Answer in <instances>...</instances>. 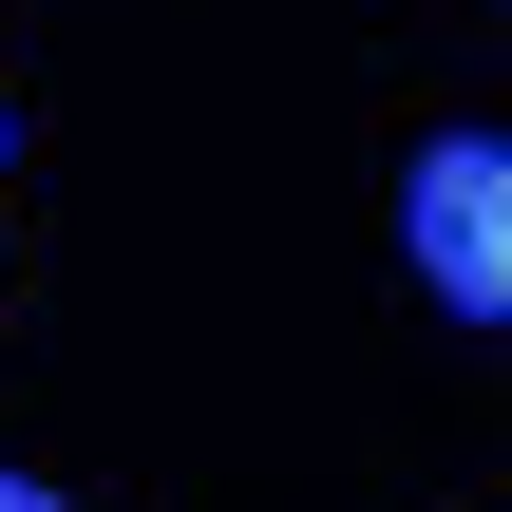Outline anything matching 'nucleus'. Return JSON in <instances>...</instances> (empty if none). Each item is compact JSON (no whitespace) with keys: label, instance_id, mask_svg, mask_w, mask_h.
I'll list each match as a JSON object with an SVG mask.
<instances>
[{"label":"nucleus","instance_id":"obj_1","mask_svg":"<svg viewBox=\"0 0 512 512\" xmlns=\"http://www.w3.org/2000/svg\"><path fill=\"white\" fill-rule=\"evenodd\" d=\"M494 209H512V133H437L399 171V228H418V285L456 323H494Z\"/></svg>","mask_w":512,"mask_h":512},{"label":"nucleus","instance_id":"obj_2","mask_svg":"<svg viewBox=\"0 0 512 512\" xmlns=\"http://www.w3.org/2000/svg\"><path fill=\"white\" fill-rule=\"evenodd\" d=\"M494 323H512V209H494Z\"/></svg>","mask_w":512,"mask_h":512},{"label":"nucleus","instance_id":"obj_3","mask_svg":"<svg viewBox=\"0 0 512 512\" xmlns=\"http://www.w3.org/2000/svg\"><path fill=\"white\" fill-rule=\"evenodd\" d=\"M0 512H57V494H38V475H0Z\"/></svg>","mask_w":512,"mask_h":512}]
</instances>
